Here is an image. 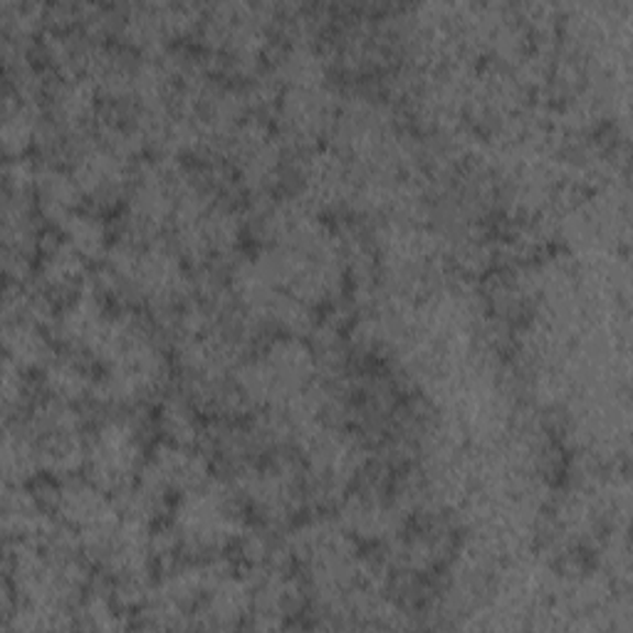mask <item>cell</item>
Segmentation results:
<instances>
[{
  "mask_svg": "<svg viewBox=\"0 0 633 633\" xmlns=\"http://www.w3.org/2000/svg\"><path fill=\"white\" fill-rule=\"evenodd\" d=\"M35 114L25 104H8L3 122V144L8 156L18 158L35 138Z\"/></svg>",
  "mask_w": 633,
  "mask_h": 633,
  "instance_id": "obj_8",
  "label": "cell"
},
{
  "mask_svg": "<svg viewBox=\"0 0 633 633\" xmlns=\"http://www.w3.org/2000/svg\"><path fill=\"white\" fill-rule=\"evenodd\" d=\"M45 384L55 399L67 401V403L82 399V396L92 391V386H95L82 366L69 359L49 362L45 369Z\"/></svg>",
  "mask_w": 633,
  "mask_h": 633,
  "instance_id": "obj_4",
  "label": "cell"
},
{
  "mask_svg": "<svg viewBox=\"0 0 633 633\" xmlns=\"http://www.w3.org/2000/svg\"><path fill=\"white\" fill-rule=\"evenodd\" d=\"M63 231L67 235V243L82 257L95 260V257L107 255V227L97 215L75 213L63 225Z\"/></svg>",
  "mask_w": 633,
  "mask_h": 633,
  "instance_id": "obj_6",
  "label": "cell"
},
{
  "mask_svg": "<svg viewBox=\"0 0 633 633\" xmlns=\"http://www.w3.org/2000/svg\"><path fill=\"white\" fill-rule=\"evenodd\" d=\"M43 468L40 465V451L37 443L30 441L27 435H15V433H5V443H3V470L8 485H23L27 478Z\"/></svg>",
  "mask_w": 633,
  "mask_h": 633,
  "instance_id": "obj_3",
  "label": "cell"
},
{
  "mask_svg": "<svg viewBox=\"0 0 633 633\" xmlns=\"http://www.w3.org/2000/svg\"><path fill=\"white\" fill-rule=\"evenodd\" d=\"M138 468H142V441L138 431L124 419L104 423L87 445L89 480L102 490H126Z\"/></svg>",
  "mask_w": 633,
  "mask_h": 633,
  "instance_id": "obj_1",
  "label": "cell"
},
{
  "mask_svg": "<svg viewBox=\"0 0 633 633\" xmlns=\"http://www.w3.org/2000/svg\"><path fill=\"white\" fill-rule=\"evenodd\" d=\"M5 349L8 359L15 362L20 369L45 364L49 356V346L45 342V336L40 334L37 324H30L23 320L5 324Z\"/></svg>",
  "mask_w": 633,
  "mask_h": 633,
  "instance_id": "obj_2",
  "label": "cell"
},
{
  "mask_svg": "<svg viewBox=\"0 0 633 633\" xmlns=\"http://www.w3.org/2000/svg\"><path fill=\"white\" fill-rule=\"evenodd\" d=\"M162 429L166 433L168 443L188 445V448H191L196 435H198V425H196L193 413L188 411V406L184 401H168L164 406Z\"/></svg>",
  "mask_w": 633,
  "mask_h": 633,
  "instance_id": "obj_9",
  "label": "cell"
},
{
  "mask_svg": "<svg viewBox=\"0 0 633 633\" xmlns=\"http://www.w3.org/2000/svg\"><path fill=\"white\" fill-rule=\"evenodd\" d=\"M43 275L45 282L53 287V290H67V287H75L82 280L85 257L69 243H59L45 255Z\"/></svg>",
  "mask_w": 633,
  "mask_h": 633,
  "instance_id": "obj_5",
  "label": "cell"
},
{
  "mask_svg": "<svg viewBox=\"0 0 633 633\" xmlns=\"http://www.w3.org/2000/svg\"><path fill=\"white\" fill-rule=\"evenodd\" d=\"M55 107H57V116L63 119L65 124H82L85 119L92 114V107H95L92 87H89V82L73 79V82L59 87Z\"/></svg>",
  "mask_w": 633,
  "mask_h": 633,
  "instance_id": "obj_7",
  "label": "cell"
}]
</instances>
